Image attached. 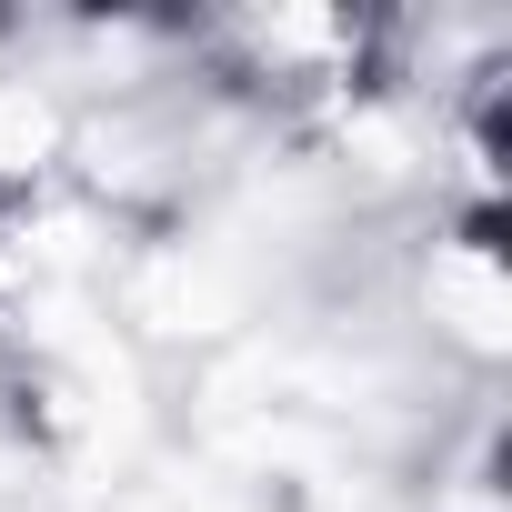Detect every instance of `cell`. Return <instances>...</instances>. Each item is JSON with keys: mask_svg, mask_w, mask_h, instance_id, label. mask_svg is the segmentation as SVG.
Returning a JSON list of instances; mask_svg holds the SVG:
<instances>
[{"mask_svg": "<svg viewBox=\"0 0 512 512\" xmlns=\"http://www.w3.org/2000/svg\"><path fill=\"white\" fill-rule=\"evenodd\" d=\"M432 322L462 352H512V272L492 241H442L432 251Z\"/></svg>", "mask_w": 512, "mask_h": 512, "instance_id": "cell-1", "label": "cell"}, {"mask_svg": "<svg viewBox=\"0 0 512 512\" xmlns=\"http://www.w3.org/2000/svg\"><path fill=\"white\" fill-rule=\"evenodd\" d=\"M141 322H161V332H221V322H231V272L201 262V251L151 262V272H141Z\"/></svg>", "mask_w": 512, "mask_h": 512, "instance_id": "cell-2", "label": "cell"}, {"mask_svg": "<svg viewBox=\"0 0 512 512\" xmlns=\"http://www.w3.org/2000/svg\"><path fill=\"white\" fill-rule=\"evenodd\" d=\"M61 151V111L41 101V91H0V181L11 171H41Z\"/></svg>", "mask_w": 512, "mask_h": 512, "instance_id": "cell-3", "label": "cell"}, {"mask_svg": "<svg viewBox=\"0 0 512 512\" xmlns=\"http://www.w3.org/2000/svg\"><path fill=\"white\" fill-rule=\"evenodd\" d=\"M81 262H91V221H71V211H61V221H41V231H31V272H41V282H71Z\"/></svg>", "mask_w": 512, "mask_h": 512, "instance_id": "cell-4", "label": "cell"}, {"mask_svg": "<svg viewBox=\"0 0 512 512\" xmlns=\"http://www.w3.org/2000/svg\"><path fill=\"white\" fill-rule=\"evenodd\" d=\"M251 41H262V51H332L342 21H332V11H262V21H251Z\"/></svg>", "mask_w": 512, "mask_h": 512, "instance_id": "cell-5", "label": "cell"}]
</instances>
